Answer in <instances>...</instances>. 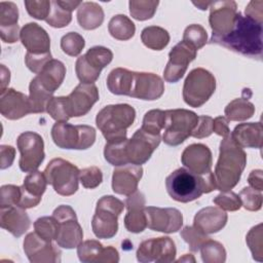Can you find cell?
Listing matches in <instances>:
<instances>
[{"label": "cell", "instance_id": "6f0895ef", "mask_svg": "<svg viewBox=\"0 0 263 263\" xmlns=\"http://www.w3.org/2000/svg\"><path fill=\"white\" fill-rule=\"evenodd\" d=\"M15 156V149L9 145L0 146V168L5 170L11 166Z\"/></svg>", "mask_w": 263, "mask_h": 263}, {"label": "cell", "instance_id": "f35d334b", "mask_svg": "<svg viewBox=\"0 0 263 263\" xmlns=\"http://www.w3.org/2000/svg\"><path fill=\"white\" fill-rule=\"evenodd\" d=\"M158 4L157 0H130L129 13L135 20L146 21L154 15Z\"/></svg>", "mask_w": 263, "mask_h": 263}, {"label": "cell", "instance_id": "f546056e", "mask_svg": "<svg viewBox=\"0 0 263 263\" xmlns=\"http://www.w3.org/2000/svg\"><path fill=\"white\" fill-rule=\"evenodd\" d=\"M234 142L241 148L262 147L263 129L261 122H248L236 125L230 134Z\"/></svg>", "mask_w": 263, "mask_h": 263}, {"label": "cell", "instance_id": "2e32d148", "mask_svg": "<svg viewBox=\"0 0 263 263\" xmlns=\"http://www.w3.org/2000/svg\"><path fill=\"white\" fill-rule=\"evenodd\" d=\"M197 50L184 42L177 43L168 53V62L163 71V78L166 82L176 83L185 74L188 65L196 58Z\"/></svg>", "mask_w": 263, "mask_h": 263}, {"label": "cell", "instance_id": "e0dca14e", "mask_svg": "<svg viewBox=\"0 0 263 263\" xmlns=\"http://www.w3.org/2000/svg\"><path fill=\"white\" fill-rule=\"evenodd\" d=\"M144 211L147 218V227L151 230L174 233L180 230L183 225V215L177 209L145 206Z\"/></svg>", "mask_w": 263, "mask_h": 263}, {"label": "cell", "instance_id": "e575fe53", "mask_svg": "<svg viewBox=\"0 0 263 263\" xmlns=\"http://www.w3.org/2000/svg\"><path fill=\"white\" fill-rule=\"evenodd\" d=\"M108 31L113 38L125 41L135 35L136 26L128 16L124 14H116L110 20Z\"/></svg>", "mask_w": 263, "mask_h": 263}, {"label": "cell", "instance_id": "8d00e7d4", "mask_svg": "<svg viewBox=\"0 0 263 263\" xmlns=\"http://www.w3.org/2000/svg\"><path fill=\"white\" fill-rule=\"evenodd\" d=\"M255 107L245 98H238L231 101L224 110L226 118L231 121H243L254 115Z\"/></svg>", "mask_w": 263, "mask_h": 263}, {"label": "cell", "instance_id": "d6986e66", "mask_svg": "<svg viewBox=\"0 0 263 263\" xmlns=\"http://www.w3.org/2000/svg\"><path fill=\"white\" fill-rule=\"evenodd\" d=\"M163 92L164 84L158 75L134 71L128 97L145 101H154L159 99Z\"/></svg>", "mask_w": 263, "mask_h": 263}, {"label": "cell", "instance_id": "7c38bea8", "mask_svg": "<svg viewBox=\"0 0 263 263\" xmlns=\"http://www.w3.org/2000/svg\"><path fill=\"white\" fill-rule=\"evenodd\" d=\"M16 146L21 153L20 168L24 173L37 171L45 157L42 137L34 132L22 133L17 137Z\"/></svg>", "mask_w": 263, "mask_h": 263}, {"label": "cell", "instance_id": "30bf717a", "mask_svg": "<svg viewBox=\"0 0 263 263\" xmlns=\"http://www.w3.org/2000/svg\"><path fill=\"white\" fill-rule=\"evenodd\" d=\"M58 221V233L55 242L64 249L77 248L83 238V231L78 223L75 211L67 204L59 205L52 213Z\"/></svg>", "mask_w": 263, "mask_h": 263}, {"label": "cell", "instance_id": "6da1fadb", "mask_svg": "<svg viewBox=\"0 0 263 263\" xmlns=\"http://www.w3.org/2000/svg\"><path fill=\"white\" fill-rule=\"evenodd\" d=\"M262 23L236 12L230 32L214 43L249 58H262Z\"/></svg>", "mask_w": 263, "mask_h": 263}, {"label": "cell", "instance_id": "60d3db41", "mask_svg": "<svg viewBox=\"0 0 263 263\" xmlns=\"http://www.w3.org/2000/svg\"><path fill=\"white\" fill-rule=\"evenodd\" d=\"M46 23L53 28H64L72 21V11L64 7L60 0L51 1L50 12L45 20Z\"/></svg>", "mask_w": 263, "mask_h": 263}, {"label": "cell", "instance_id": "277c9868", "mask_svg": "<svg viewBox=\"0 0 263 263\" xmlns=\"http://www.w3.org/2000/svg\"><path fill=\"white\" fill-rule=\"evenodd\" d=\"M136 110L128 104L108 105L96 117V124L102 132L107 143L123 141L126 129L134 123Z\"/></svg>", "mask_w": 263, "mask_h": 263}, {"label": "cell", "instance_id": "836d02e7", "mask_svg": "<svg viewBox=\"0 0 263 263\" xmlns=\"http://www.w3.org/2000/svg\"><path fill=\"white\" fill-rule=\"evenodd\" d=\"M52 95L48 91L36 77H34L29 85V101L32 113H43L46 111L48 102L51 100Z\"/></svg>", "mask_w": 263, "mask_h": 263}, {"label": "cell", "instance_id": "4dcf8cb0", "mask_svg": "<svg viewBox=\"0 0 263 263\" xmlns=\"http://www.w3.org/2000/svg\"><path fill=\"white\" fill-rule=\"evenodd\" d=\"M66 75L65 65L59 61L51 59L37 74L38 81L51 93H53L63 83Z\"/></svg>", "mask_w": 263, "mask_h": 263}, {"label": "cell", "instance_id": "52a82bcc", "mask_svg": "<svg viewBox=\"0 0 263 263\" xmlns=\"http://www.w3.org/2000/svg\"><path fill=\"white\" fill-rule=\"evenodd\" d=\"M79 168L63 158H53L46 165L43 174L47 184L63 196L73 195L78 190Z\"/></svg>", "mask_w": 263, "mask_h": 263}, {"label": "cell", "instance_id": "f1b7e54d", "mask_svg": "<svg viewBox=\"0 0 263 263\" xmlns=\"http://www.w3.org/2000/svg\"><path fill=\"white\" fill-rule=\"evenodd\" d=\"M227 214L220 208L206 206L196 213L193 226L204 234H212L220 231L227 223Z\"/></svg>", "mask_w": 263, "mask_h": 263}, {"label": "cell", "instance_id": "bcb514c9", "mask_svg": "<svg viewBox=\"0 0 263 263\" xmlns=\"http://www.w3.org/2000/svg\"><path fill=\"white\" fill-rule=\"evenodd\" d=\"M262 224H258L251 228L246 236L247 245L253 255V258L257 261L263 260V240H262Z\"/></svg>", "mask_w": 263, "mask_h": 263}, {"label": "cell", "instance_id": "ffe728a7", "mask_svg": "<svg viewBox=\"0 0 263 263\" xmlns=\"http://www.w3.org/2000/svg\"><path fill=\"white\" fill-rule=\"evenodd\" d=\"M71 117L86 115L99 101V90L95 83H79L67 97Z\"/></svg>", "mask_w": 263, "mask_h": 263}, {"label": "cell", "instance_id": "7402d4cb", "mask_svg": "<svg viewBox=\"0 0 263 263\" xmlns=\"http://www.w3.org/2000/svg\"><path fill=\"white\" fill-rule=\"evenodd\" d=\"M77 255L83 263H117L119 254L112 246L104 247L99 240L88 239L77 247Z\"/></svg>", "mask_w": 263, "mask_h": 263}, {"label": "cell", "instance_id": "603a6c76", "mask_svg": "<svg viewBox=\"0 0 263 263\" xmlns=\"http://www.w3.org/2000/svg\"><path fill=\"white\" fill-rule=\"evenodd\" d=\"M181 161L189 171L197 175H205L211 172L213 164L212 151L204 144H191L184 149Z\"/></svg>", "mask_w": 263, "mask_h": 263}, {"label": "cell", "instance_id": "03108f58", "mask_svg": "<svg viewBox=\"0 0 263 263\" xmlns=\"http://www.w3.org/2000/svg\"><path fill=\"white\" fill-rule=\"evenodd\" d=\"M177 262H195V259L192 255L190 254H185L183 257L177 260Z\"/></svg>", "mask_w": 263, "mask_h": 263}, {"label": "cell", "instance_id": "1f68e13d", "mask_svg": "<svg viewBox=\"0 0 263 263\" xmlns=\"http://www.w3.org/2000/svg\"><path fill=\"white\" fill-rule=\"evenodd\" d=\"M77 21L84 30H95L104 22L103 8L96 2H82L77 8Z\"/></svg>", "mask_w": 263, "mask_h": 263}, {"label": "cell", "instance_id": "83f0119b", "mask_svg": "<svg viewBox=\"0 0 263 263\" xmlns=\"http://www.w3.org/2000/svg\"><path fill=\"white\" fill-rule=\"evenodd\" d=\"M18 9L11 1L0 2V36L5 43H14L20 38Z\"/></svg>", "mask_w": 263, "mask_h": 263}, {"label": "cell", "instance_id": "ac0fdd59", "mask_svg": "<svg viewBox=\"0 0 263 263\" xmlns=\"http://www.w3.org/2000/svg\"><path fill=\"white\" fill-rule=\"evenodd\" d=\"M24 252L32 263H55L61 261V250L52 241L40 237L35 231L25 237Z\"/></svg>", "mask_w": 263, "mask_h": 263}, {"label": "cell", "instance_id": "7dc6e473", "mask_svg": "<svg viewBox=\"0 0 263 263\" xmlns=\"http://www.w3.org/2000/svg\"><path fill=\"white\" fill-rule=\"evenodd\" d=\"M34 229L40 237L52 241L58 233V221L53 216L41 217L34 222Z\"/></svg>", "mask_w": 263, "mask_h": 263}, {"label": "cell", "instance_id": "d4e9b609", "mask_svg": "<svg viewBox=\"0 0 263 263\" xmlns=\"http://www.w3.org/2000/svg\"><path fill=\"white\" fill-rule=\"evenodd\" d=\"M47 181L43 173L35 171L29 173L25 178L24 184L21 186V199L18 206L30 209L38 205L41 197L45 192Z\"/></svg>", "mask_w": 263, "mask_h": 263}, {"label": "cell", "instance_id": "f5cc1de1", "mask_svg": "<svg viewBox=\"0 0 263 263\" xmlns=\"http://www.w3.org/2000/svg\"><path fill=\"white\" fill-rule=\"evenodd\" d=\"M25 6L28 13L36 20H46L51 7V1L48 0H26Z\"/></svg>", "mask_w": 263, "mask_h": 263}, {"label": "cell", "instance_id": "8992f818", "mask_svg": "<svg viewBox=\"0 0 263 263\" xmlns=\"http://www.w3.org/2000/svg\"><path fill=\"white\" fill-rule=\"evenodd\" d=\"M53 143L62 149L85 150L96 141V129L90 125H73L57 121L51 128Z\"/></svg>", "mask_w": 263, "mask_h": 263}, {"label": "cell", "instance_id": "f907efd6", "mask_svg": "<svg viewBox=\"0 0 263 263\" xmlns=\"http://www.w3.org/2000/svg\"><path fill=\"white\" fill-rule=\"evenodd\" d=\"M213 201L223 211L235 212L241 208V201L238 194L230 190L222 191L213 199Z\"/></svg>", "mask_w": 263, "mask_h": 263}, {"label": "cell", "instance_id": "94428289", "mask_svg": "<svg viewBox=\"0 0 263 263\" xmlns=\"http://www.w3.org/2000/svg\"><path fill=\"white\" fill-rule=\"evenodd\" d=\"M145 196L143 193L136 191L133 194L128 195L126 198L124 205L126 206L127 210L129 209H136V208H145Z\"/></svg>", "mask_w": 263, "mask_h": 263}, {"label": "cell", "instance_id": "4fadbf2b", "mask_svg": "<svg viewBox=\"0 0 263 263\" xmlns=\"http://www.w3.org/2000/svg\"><path fill=\"white\" fill-rule=\"evenodd\" d=\"M160 135H150L139 128L130 139L124 142V150L127 164L142 165L146 163L154 150L159 146Z\"/></svg>", "mask_w": 263, "mask_h": 263}, {"label": "cell", "instance_id": "ba28073f", "mask_svg": "<svg viewBox=\"0 0 263 263\" xmlns=\"http://www.w3.org/2000/svg\"><path fill=\"white\" fill-rule=\"evenodd\" d=\"M215 89L214 75L203 68H195L189 72L184 81L183 99L190 107L198 108L209 101Z\"/></svg>", "mask_w": 263, "mask_h": 263}, {"label": "cell", "instance_id": "e7e4bbea", "mask_svg": "<svg viewBox=\"0 0 263 263\" xmlns=\"http://www.w3.org/2000/svg\"><path fill=\"white\" fill-rule=\"evenodd\" d=\"M211 3L212 2H210V1H200V2H193V4L194 5H196L199 9H201V10H205V9H208L209 7H210V5H211Z\"/></svg>", "mask_w": 263, "mask_h": 263}, {"label": "cell", "instance_id": "4316f807", "mask_svg": "<svg viewBox=\"0 0 263 263\" xmlns=\"http://www.w3.org/2000/svg\"><path fill=\"white\" fill-rule=\"evenodd\" d=\"M18 205H0V225L13 236H22L31 225L30 218Z\"/></svg>", "mask_w": 263, "mask_h": 263}, {"label": "cell", "instance_id": "f6af8a7d", "mask_svg": "<svg viewBox=\"0 0 263 263\" xmlns=\"http://www.w3.org/2000/svg\"><path fill=\"white\" fill-rule=\"evenodd\" d=\"M84 38L77 32H69L61 39L62 50L70 57L79 55L84 48Z\"/></svg>", "mask_w": 263, "mask_h": 263}, {"label": "cell", "instance_id": "5b68a950", "mask_svg": "<svg viewBox=\"0 0 263 263\" xmlns=\"http://www.w3.org/2000/svg\"><path fill=\"white\" fill-rule=\"evenodd\" d=\"M124 209V203L112 196L104 195L98 202L91 220L92 232L98 238H112L118 230V217Z\"/></svg>", "mask_w": 263, "mask_h": 263}, {"label": "cell", "instance_id": "be15d7a7", "mask_svg": "<svg viewBox=\"0 0 263 263\" xmlns=\"http://www.w3.org/2000/svg\"><path fill=\"white\" fill-rule=\"evenodd\" d=\"M9 80H10V72L9 70L4 66V65H1V92H3L5 89H7V85L9 83Z\"/></svg>", "mask_w": 263, "mask_h": 263}, {"label": "cell", "instance_id": "74e56055", "mask_svg": "<svg viewBox=\"0 0 263 263\" xmlns=\"http://www.w3.org/2000/svg\"><path fill=\"white\" fill-rule=\"evenodd\" d=\"M199 250L204 263H223L226 260V251L223 245L211 238L206 239Z\"/></svg>", "mask_w": 263, "mask_h": 263}, {"label": "cell", "instance_id": "816d5d0a", "mask_svg": "<svg viewBox=\"0 0 263 263\" xmlns=\"http://www.w3.org/2000/svg\"><path fill=\"white\" fill-rule=\"evenodd\" d=\"M79 181L84 188L95 189L103 181L102 171L97 166L85 167L79 173Z\"/></svg>", "mask_w": 263, "mask_h": 263}, {"label": "cell", "instance_id": "9c48e42d", "mask_svg": "<svg viewBox=\"0 0 263 263\" xmlns=\"http://www.w3.org/2000/svg\"><path fill=\"white\" fill-rule=\"evenodd\" d=\"M198 121L196 113L186 109L165 111V125L162 140L166 145L178 146L187 140Z\"/></svg>", "mask_w": 263, "mask_h": 263}, {"label": "cell", "instance_id": "484cf974", "mask_svg": "<svg viewBox=\"0 0 263 263\" xmlns=\"http://www.w3.org/2000/svg\"><path fill=\"white\" fill-rule=\"evenodd\" d=\"M20 39L27 52L42 54L50 52V38L47 32L36 23H28L20 33Z\"/></svg>", "mask_w": 263, "mask_h": 263}, {"label": "cell", "instance_id": "d590c367", "mask_svg": "<svg viewBox=\"0 0 263 263\" xmlns=\"http://www.w3.org/2000/svg\"><path fill=\"white\" fill-rule=\"evenodd\" d=\"M141 40L145 46L153 50L163 49L170 42V34L158 26H149L143 29Z\"/></svg>", "mask_w": 263, "mask_h": 263}, {"label": "cell", "instance_id": "9a60e30c", "mask_svg": "<svg viewBox=\"0 0 263 263\" xmlns=\"http://www.w3.org/2000/svg\"><path fill=\"white\" fill-rule=\"evenodd\" d=\"M209 8L211 9L209 22L213 31L211 42L214 43L232 29L237 5L235 1H216L212 2Z\"/></svg>", "mask_w": 263, "mask_h": 263}, {"label": "cell", "instance_id": "3957f363", "mask_svg": "<svg viewBox=\"0 0 263 263\" xmlns=\"http://www.w3.org/2000/svg\"><path fill=\"white\" fill-rule=\"evenodd\" d=\"M214 177L216 189L229 191L237 185L247 164V154L229 135L220 143Z\"/></svg>", "mask_w": 263, "mask_h": 263}, {"label": "cell", "instance_id": "d6a6232c", "mask_svg": "<svg viewBox=\"0 0 263 263\" xmlns=\"http://www.w3.org/2000/svg\"><path fill=\"white\" fill-rule=\"evenodd\" d=\"M134 71L124 68L113 69L107 77V87L110 92L118 96H128Z\"/></svg>", "mask_w": 263, "mask_h": 263}, {"label": "cell", "instance_id": "b9f144b4", "mask_svg": "<svg viewBox=\"0 0 263 263\" xmlns=\"http://www.w3.org/2000/svg\"><path fill=\"white\" fill-rule=\"evenodd\" d=\"M125 228L133 233H140L147 228V218L144 208H136L127 210L124 217Z\"/></svg>", "mask_w": 263, "mask_h": 263}, {"label": "cell", "instance_id": "91938a15", "mask_svg": "<svg viewBox=\"0 0 263 263\" xmlns=\"http://www.w3.org/2000/svg\"><path fill=\"white\" fill-rule=\"evenodd\" d=\"M213 132L223 138L228 137L230 135L228 119L224 116H218L213 119Z\"/></svg>", "mask_w": 263, "mask_h": 263}, {"label": "cell", "instance_id": "8fae6325", "mask_svg": "<svg viewBox=\"0 0 263 263\" xmlns=\"http://www.w3.org/2000/svg\"><path fill=\"white\" fill-rule=\"evenodd\" d=\"M113 52L105 46H93L83 55L79 57L75 64L77 78L81 83H93L99 78L101 71L111 63Z\"/></svg>", "mask_w": 263, "mask_h": 263}, {"label": "cell", "instance_id": "db71d44e", "mask_svg": "<svg viewBox=\"0 0 263 263\" xmlns=\"http://www.w3.org/2000/svg\"><path fill=\"white\" fill-rule=\"evenodd\" d=\"M21 186L3 185L0 189V205H18Z\"/></svg>", "mask_w": 263, "mask_h": 263}, {"label": "cell", "instance_id": "6125c7cd", "mask_svg": "<svg viewBox=\"0 0 263 263\" xmlns=\"http://www.w3.org/2000/svg\"><path fill=\"white\" fill-rule=\"evenodd\" d=\"M249 185L256 190L262 191L263 190V177L261 170H254L250 173L248 177Z\"/></svg>", "mask_w": 263, "mask_h": 263}, {"label": "cell", "instance_id": "ab89813d", "mask_svg": "<svg viewBox=\"0 0 263 263\" xmlns=\"http://www.w3.org/2000/svg\"><path fill=\"white\" fill-rule=\"evenodd\" d=\"M165 125V111L160 109H153L148 111L143 118L141 129L150 135H160Z\"/></svg>", "mask_w": 263, "mask_h": 263}, {"label": "cell", "instance_id": "680465c9", "mask_svg": "<svg viewBox=\"0 0 263 263\" xmlns=\"http://www.w3.org/2000/svg\"><path fill=\"white\" fill-rule=\"evenodd\" d=\"M246 15L259 22H263V1H251L246 7Z\"/></svg>", "mask_w": 263, "mask_h": 263}, {"label": "cell", "instance_id": "5bb4252c", "mask_svg": "<svg viewBox=\"0 0 263 263\" xmlns=\"http://www.w3.org/2000/svg\"><path fill=\"white\" fill-rule=\"evenodd\" d=\"M177 249L168 236L153 237L142 241L137 250V260L142 263H170L175 261Z\"/></svg>", "mask_w": 263, "mask_h": 263}, {"label": "cell", "instance_id": "c3c4849f", "mask_svg": "<svg viewBox=\"0 0 263 263\" xmlns=\"http://www.w3.org/2000/svg\"><path fill=\"white\" fill-rule=\"evenodd\" d=\"M181 236L185 242L188 243L189 249L192 252L199 251L203 242L209 239L206 234L197 229L195 226H186L181 231Z\"/></svg>", "mask_w": 263, "mask_h": 263}, {"label": "cell", "instance_id": "ee69618b", "mask_svg": "<svg viewBox=\"0 0 263 263\" xmlns=\"http://www.w3.org/2000/svg\"><path fill=\"white\" fill-rule=\"evenodd\" d=\"M183 41L194 47L196 50L203 47L208 41L205 29L197 24L188 26L183 34Z\"/></svg>", "mask_w": 263, "mask_h": 263}, {"label": "cell", "instance_id": "7a4b0ae2", "mask_svg": "<svg viewBox=\"0 0 263 263\" xmlns=\"http://www.w3.org/2000/svg\"><path fill=\"white\" fill-rule=\"evenodd\" d=\"M165 187L174 200L186 203L216 190V181L212 171L197 175L186 167H180L166 177Z\"/></svg>", "mask_w": 263, "mask_h": 263}, {"label": "cell", "instance_id": "681fc988", "mask_svg": "<svg viewBox=\"0 0 263 263\" xmlns=\"http://www.w3.org/2000/svg\"><path fill=\"white\" fill-rule=\"evenodd\" d=\"M241 205L248 211L256 212L259 211L262 206V193L259 190L253 189L252 187H245L238 194Z\"/></svg>", "mask_w": 263, "mask_h": 263}, {"label": "cell", "instance_id": "44dd1931", "mask_svg": "<svg viewBox=\"0 0 263 263\" xmlns=\"http://www.w3.org/2000/svg\"><path fill=\"white\" fill-rule=\"evenodd\" d=\"M0 112L9 120H17L32 113L29 97L25 93L7 88L0 93Z\"/></svg>", "mask_w": 263, "mask_h": 263}, {"label": "cell", "instance_id": "cb8c5ba5", "mask_svg": "<svg viewBox=\"0 0 263 263\" xmlns=\"http://www.w3.org/2000/svg\"><path fill=\"white\" fill-rule=\"evenodd\" d=\"M143 175L141 165L125 164L117 166L112 175V189L121 195H130L137 191Z\"/></svg>", "mask_w": 263, "mask_h": 263}, {"label": "cell", "instance_id": "9f6ffc18", "mask_svg": "<svg viewBox=\"0 0 263 263\" xmlns=\"http://www.w3.org/2000/svg\"><path fill=\"white\" fill-rule=\"evenodd\" d=\"M213 133V118L211 116H198V121L191 136L197 139H202L211 136Z\"/></svg>", "mask_w": 263, "mask_h": 263}, {"label": "cell", "instance_id": "11a10c76", "mask_svg": "<svg viewBox=\"0 0 263 263\" xmlns=\"http://www.w3.org/2000/svg\"><path fill=\"white\" fill-rule=\"evenodd\" d=\"M52 59L51 53H42V54H35L27 52L25 57V63L26 66L30 71H32L35 74H39L42 68Z\"/></svg>", "mask_w": 263, "mask_h": 263}, {"label": "cell", "instance_id": "7bdbcfd3", "mask_svg": "<svg viewBox=\"0 0 263 263\" xmlns=\"http://www.w3.org/2000/svg\"><path fill=\"white\" fill-rule=\"evenodd\" d=\"M46 112L55 121H67L71 118L67 97H52L46 107Z\"/></svg>", "mask_w": 263, "mask_h": 263}]
</instances>
